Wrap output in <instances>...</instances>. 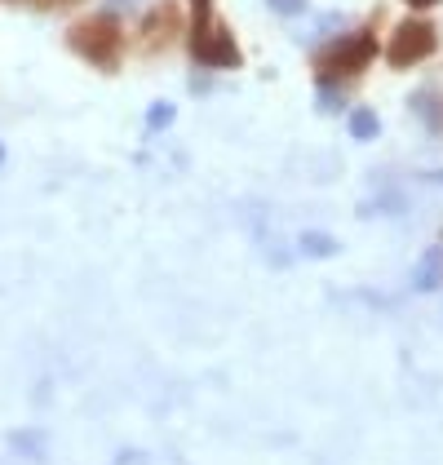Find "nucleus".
Wrapping results in <instances>:
<instances>
[{
    "label": "nucleus",
    "instance_id": "obj_7",
    "mask_svg": "<svg viewBox=\"0 0 443 465\" xmlns=\"http://www.w3.org/2000/svg\"><path fill=\"white\" fill-rule=\"evenodd\" d=\"M377 129H381V120H377V111H372V107H359L355 115H350V134H355L359 143L377 138Z\"/></svg>",
    "mask_w": 443,
    "mask_h": 465
},
{
    "label": "nucleus",
    "instance_id": "obj_4",
    "mask_svg": "<svg viewBox=\"0 0 443 465\" xmlns=\"http://www.w3.org/2000/svg\"><path fill=\"white\" fill-rule=\"evenodd\" d=\"M191 58L204 63V67H213V72H235V67H244V54H240V45H235L231 27H226L222 18L209 27V32H195V36H191Z\"/></svg>",
    "mask_w": 443,
    "mask_h": 465
},
{
    "label": "nucleus",
    "instance_id": "obj_9",
    "mask_svg": "<svg viewBox=\"0 0 443 465\" xmlns=\"http://www.w3.org/2000/svg\"><path fill=\"white\" fill-rule=\"evenodd\" d=\"M412 107L430 120V129H443V107H435V103H430V94H417V98H412Z\"/></svg>",
    "mask_w": 443,
    "mask_h": 465
},
{
    "label": "nucleus",
    "instance_id": "obj_3",
    "mask_svg": "<svg viewBox=\"0 0 443 465\" xmlns=\"http://www.w3.org/2000/svg\"><path fill=\"white\" fill-rule=\"evenodd\" d=\"M435 49H439V32H435V23H430V18H404V23L395 27L390 45H386V63H390L395 72H408V67L426 63Z\"/></svg>",
    "mask_w": 443,
    "mask_h": 465
},
{
    "label": "nucleus",
    "instance_id": "obj_10",
    "mask_svg": "<svg viewBox=\"0 0 443 465\" xmlns=\"http://www.w3.org/2000/svg\"><path fill=\"white\" fill-rule=\"evenodd\" d=\"M275 14H284V18H293V14H301L306 9V0H266Z\"/></svg>",
    "mask_w": 443,
    "mask_h": 465
},
{
    "label": "nucleus",
    "instance_id": "obj_6",
    "mask_svg": "<svg viewBox=\"0 0 443 465\" xmlns=\"http://www.w3.org/2000/svg\"><path fill=\"white\" fill-rule=\"evenodd\" d=\"M443 284V249H430L421 257V266H417V275H412V288L417 292H430V288Z\"/></svg>",
    "mask_w": 443,
    "mask_h": 465
},
{
    "label": "nucleus",
    "instance_id": "obj_8",
    "mask_svg": "<svg viewBox=\"0 0 443 465\" xmlns=\"http://www.w3.org/2000/svg\"><path fill=\"white\" fill-rule=\"evenodd\" d=\"M301 252H306V257H332V252H337V240H329V235H301Z\"/></svg>",
    "mask_w": 443,
    "mask_h": 465
},
{
    "label": "nucleus",
    "instance_id": "obj_5",
    "mask_svg": "<svg viewBox=\"0 0 443 465\" xmlns=\"http://www.w3.org/2000/svg\"><path fill=\"white\" fill-rule=\"evenodd\" d=\"M178 32H182V9H178V0H160L147 18H143V54L169 49V45L178 40Z\"/></svg>",
    "mask_w": 443,
    "mask_h": 465
},
{
    "label": "nucleus",
    "instance_id": "obj_14",
    "mask_svg": "<svg viewBox=\"0 0 443 465\" xmlns=\"http://www.w3.org/2000/svg\"><path fill=\"white\" fill-rule=\"evenodd\" d=\"M0 164H5V143H0Z\"/></svg>",
    "mask_w": 443,
    "mask_h": 465
},
{
    "label": "nucleus",
    "instance_id": "obj_12",
    "mask_svg": "<svg viewBox=\"0 0 443 465\" xmlns=\"http://www.w3.org/2000/svg\"><path fill=\"white\" fill-rule=\"evenodd\" d=\"M40 9H63V5H75V0H36Z\"/></svg>",
    "mask_w": 443,
    "mask_h": 465
},
{
    "label": "nucleus",
    "instance_id": "obj_11",
    "mask_svg": "<svg viewBox=\"0 0 443 465\" xmlns=\"http://www.w3.org/2000/svg\"><path fill=\"white\" fill-rule=\"evenodd\" d=\"M151 129H164V124H173V107H151Z\"/></svg>",
    "mask_w": 443,
    "mask_h": 465
},
{
    "label": "nucleus",
    "instance_id": "obj_1",
    "mask_svg": "<svg viewBox=\"0 0 443 465\" xmlns=\"http://www.w3.org/2000/svg\"><path fill=\"white\" fill-rule=\"evenodd\" d=\"M67 49L98 72H120L124 63V27L115 14H89L67 27Z\"/></svg>",
    "mask_w": 443,
    "mask_h": 465
},
{
    "label": "nucleus",
    "instance_id": "obj_13",
    "mask_svg": "<svg viewBox=\"0 0 443 465\" xmlns=\"http://www.w3.org/2000/svg\"><path fill=\"white\" fill-rule=\"evenodd\" d=\"M412 9H430V5H439V0H408Z\"/></svg>",
    "mask_w": 443,
    "mask_h": 465
},
{
    "label": "nucleus",
    "instance_id": "obj_2",
    "mask_svg": "<svg viewBox=\"0 0 443 465\" xmlns=\"http://www.w3.org/2000/svg\"><path fill=\"white\" fill-rule=\"evenodd\" d=\"M377 49H381V45H377L372 32H350V36L332 40L329 49H320V54H315V75H320V84L332 89V84L355 80V75L377 58Z\"/></svg>",
    "mask_w": 443,
    "mask_h": 465
}]
</instances>
